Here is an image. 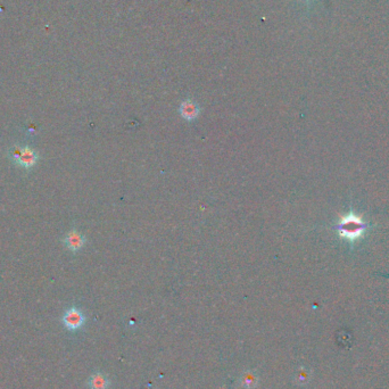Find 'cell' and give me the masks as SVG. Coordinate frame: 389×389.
<instances>
[{"instance_id": "1", "label": "cell", "mask_w": 389, "mask_h": 389, "mask_svg": "<svg viewBox=\"0 0 389 389\" xmlns=\"http://www.w3.org/2000/svg\"><path fill=\"white\" fill-rule=\"evenodd\" d=\"M62 321L67 330L77 331L83 327L84 322H86V316L80 308L72 306L65 311Z\"/></svg>"}, {"instance_id": "2", "label": "cell", "mask_w": 389, "mask_h": 389, "mask_svg": "<svg viewBox=\"0 0 389 389\" xmlns=\"http://www.w3.org/2000/svg\"><path fill=\"white\" fill-rule=\"evenodd\" d=\"M363 231V224L355 217H350L341 223L340 232L347 238H356Z\"/></svg>"}, {"instance_id": "3", "label": "cell", "mask_w": 389, "mask_h": 389, "mask_svg": "<svg viewBox=\"0 0 389 389\" xmlns=\"http://www.w3.org/2000/svg\"><path fill=\"white\" fill-rule=\"evenodd\" d=\"M38 161H39V154L31 147L24 146L22 147L21 155L17 158L15 164L22 166L23 168H26V170H30V168L33 167L36 164L38 163Z\"/></svg>"}, {"instance_id": "4", "label": "cell", "mask_w": 389, "mask_h": 389, "mask_svg": "<svg viewBox=\"0 0 389 389\" xmlns=\"http://www.w3.org/2000/svg\"><path fill=\"white\" fill-rule=\"evenodd\" d=\"M86 241H87L86 237H84L82 233L77 231L76 229H73V230L69 231L63 239L64 245L66 246L67 250H69L73 253L79 252L80 250H81V248L84 246V243H86Z\"/></svg>"}, {"instance_id": "5", "label": "cell", "mask_w": 389, "mask_h": 389, "mask_svg": "<svg viewBox=\"0 0 389 389\" xmlns=\"http://www.w3.org/2000/svg\"><path fill=\"white\" fill-rule=\"evenodd\" d=\"M179 113L187 121H194L198 117L200 113V109L198 104H196L195 101L187 99L181 102L179 107Z\"/></svg>"}, {"instance_id": "6", "label": "cell", "mask_w": 389, "mask_h": 389, "mask_svg": "<svg viewBox=\"0 0 389 389\" xmlns=\"http://www.w3.org/2000/svg\"><path fill=\"white\" fill-rule=\"evenodd\" d=\"M110 385V379L101 372L92 373L88 380V386L90 389H107Z\"/></svg>"}, {"instance_id": "7", "label": "cell", "mask_w": 389, "mask_h": 389, "mask_svg": "<svg viewBox=\"0 0 389 389\" xmlns=\"http://www.w3.org/2000/svg\"><path fill=\"white\" fill-rule=\"evenodd\" d=\"M239 382H240L241 387L246 388V389H254L257 385H259V376L255 371H252V370H248V371H245L242 374L240 379H239Z\"/></svg>"}, {"instance_id": "8", "label": "cell", "mask_w": 389, "mask_h": 389, "mask_svg": "<svg viewBox=\"0 0 389 389\" xmlns=\"http://www.w3.org/2000/svg\"><path fill=\"white\" fill-rule=\"evenodd\" d=\"M308 380H310V371L306 368H299L295 372V382L296 383L304 385V383H307Z\"/></svg>"}]
</instances>
